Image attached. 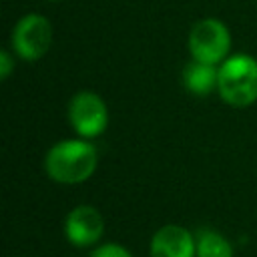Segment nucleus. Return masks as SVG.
Segmentation results:
<instances>
[{
    "label": "nucleus",
    "instance_id": "f257e3e1",
    "mask_svg": "<svg viewBox=\"0 0 257 257\" xmlns=\"http://www.w3.org/2000/svg\"><path fill=\"white\" fill-rule=\"evenodd\" d=\"M98 165V153L86 139H66L54 143L44 157L46 175L62 185L84 183Z\"/></svg>",
    "mask_w": 257,
    "mask_h": 257
},
{
    "label": "nucleus",
    "instance_id": "f03ea898",
    "mask_svg": "<svg viewBox=\"0 0 257 257\" xmlns=\"http://www.w3.org/2000/svg\"><path fill=\"white\" fill-rule=\"evenodd\" d=\"M217 92L231 106H249L257 100V58L233 54L219 64Z\"/></svg>",
    "mask_w": 257,
    "mask_h": 257
},
{
    "label": "nucleus",
    "instance_id": "7ed1b4c3",
    "mask_svg": "<svg viewBox=\"0 0 257 257\" xmlns=\"http://www.w3.org/2000/svg\"><path fill=\"white\" fill-rule=\"evenodd\" d=\"M187 48L193 60L219 66L231 50V32L219 18H201L189 30Z\"/></svg>",
    "mask_w": 257,
    "mask_h": 257
},
{
    "label": "nucleus",
    "instance_id": "20e7f679",
    "mask_svg": "<svg viewBox=\"0 0 257 257\" xmlns=\"http://www.w3.org/2000/svg\"><path fill=\"white\" fill-rule=\"evenodd\" d=\"M12 50L28 62L40 60L52 44V24L46 16L38 12L24 14L12 28L10 36Z\"/></svg>",
    "mask_w": 257,
    "mask_h": 257
},
{
    "label": "nucleus",
    "instance_id": "39448f33",
    "mask_svg": "<svg viewBox=\"0 0 257 257\" xmlns=\"http://www.w3.org/2000/svg\"><path fill=\"white\" fill-rule=\"evenodd\" d=\"M68 120L80 139L100 137L108 126L106 102L92 90H78L68 100Z\"/></svg>",
    "mask_w": 257,
    "mask_h": 257
},
{
    "label": "nucleus",
    "instance_id": "423d86ee",
    "mask_svg": "<svg viewBox=\"0 0 257 257\" xmlns=\"http://www.w3.org/2000/svg\"><path fill=\"white\" fill-rule=\"evenodd\" d=\"M104 231V221L100 213L90 205L74 207L64 221V235L76 247L94 245Z\"/></svg>",
    "mask_w": 257,
    "mask_h": 257
},
{
    "label": "nucleus",
    "instance_id": "0eeeda50",
    "mask_svg": "<svg viewBox=\"0 0 257 257\" xmlns=\"http://www.w3.org/2000/svg\"><path fill=\"white\" fill-rule=\"evenodd\" d=\"M197 241L181 225H165L151 239V257H195Z\"/></svg>",
    "mask_w": 257,
    "mask_h": 257
},
{
    "label": "nucleus",
    "instance_id": "6e6552de",
    "mask_svg": "<svg viewBox=\"0 0 257 257\" xmlns=\"http://www.w3.org/2000/svg\"><path fill=\"white\" fill-rule=\"evenodd\" d=\"M217 82H219V66L217 64H207V62L191 58L183 68L185 90L199 98L217 90Z\"/></svg>",
    "mask_w": 257,
    "mask_h": 257
},
{
    "label": "nucleus",
    "instance_id": "1a4fd4ad",
    "mask_svg": "<svg viewBox=\"0 0 257 257\" xmlns=\"http://www.w3.org/2000/svg\"><path fill=\"white\" fill-rule=\"evenodd\" d=\"M197 257H233V249L223 235L205 229L197 235Z\"/></svg>",
    "mask_w": 257,
    "mask_h": 257
},
{
    "label": "nucleus",
    "instance_id": "9d476101",
    "mask_svg": "<svg viewBox=\"0 0 257 257\" xmlns=\"http://www.w3.org/2000/svg\"><path fill=\"white\" fill-rule=\"evenodd\" d=\"M90 257H133L122 245H116V243H108V245H102L98 249H94L90 253Z\"/></svg>",
    "mask_w": 257,
    "mask_h": 257
},
{
    "label": "nucleus",
    "instance_id": "9b49d317",
    "mask_svg": "<svg viewBox=\"0 0 257 257\" xmlns=\"http://www.w3.org/2000/svg\"><path fill=\"white\" fill-rule=\"evenodd\" d=\"M12 70H14V58H12V54L8 50H2L0 52V78L8 80Z\"/></svg>",
    "mask_w": 257,
    "mask_h": 257
},
{
    "label": "nucleus",
    "instance_id": "f8f14e48",
    "mask_svg": "<svg viewBox=\"0 0 257 257\" xmlns=\"http://www.w3.org/2000/svg\"><path fill=\"white\" fill-rule=\"evenodd\" d=\"M50 2H58V0H50Z\"/></svg>",
    "mask_w": 257,
    "mask_h": 257
}]
</instances>
